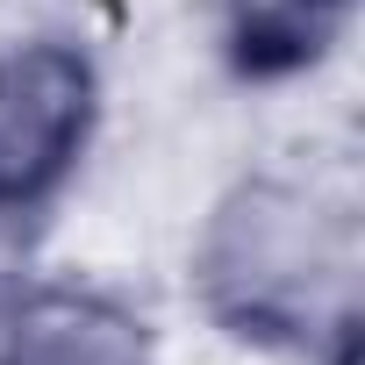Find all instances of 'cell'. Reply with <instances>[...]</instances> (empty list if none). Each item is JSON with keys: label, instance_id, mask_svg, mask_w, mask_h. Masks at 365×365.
<instances>
[{"label": "cell", "instance_id": "1", "mask_svg": "<svg viewBox=\"0 0 365 365\" xmlns=\"http://www.w3.org/2000/svg\"><path fill=\"white\" fill-rule=\"evenodd\" d=\"M201 315L258 351H329L358 322V222L301 172H244L194 237Z\"/></svg>", "mask_w": 365, "mask_h": 365}, {"label": "cell", "instance_id": "2", "mask_svg": "<svg viewBox=\"0 0 365 365\" xmlns=\"http://www.w3.org/2000/svg\"><path fill=\"white\" fill-rule=\"evenodd\" d=\"M101 129V65L65 36L0 51V230H29L86 165Z\"/></svg>", "mask_w": 365, "mask_h": 365}, {"label": "cell", "instance_id": "3", "mask_svg": "<svg viewBox=\"0 0 365 365\" xmlns=\"http://www.w3.org/2000/svg\"><path fill=\"white\" fill-rule=\"evenodd\" d=\"M0 365H150V329L122 294L51 279L0 315Z\"/></svg>", "mask_w": 365, "mask_h": 365}, {"label": "cell", "instance_id": "4", "mask_svg": "<svg viewBox=\"0 0 365 365\" xmlns=\"http://www.w3.org/2000/svg\"><path fill=\"white\" fill-rule=\"evenodd\" d=\"M358 0H222V65L244 86H279L315 72L344 29Z\"/></svg>", "mask_w": 365, "mask_h": 365}, {"label": "cell", "instance_id": "5", "mask_svg": "<svg viewBox=\"0 0 365 365\" xmlns=\"http://www.w3.org/2000/svg\"><path fill=\"white\" fill-rule=\"evenodd\" d=\"M322 365H358V322L344 329V336H329V358Z\"/></svg>", "mask_w": 365, "mask_h": 365}]
</instances>
